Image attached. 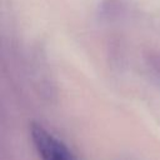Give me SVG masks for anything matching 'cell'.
<instances>
[{
  "instance_id": "obj_1",
  "label": "cell",
  "mask_w": 160,
  "mask_h": 160,
  "mask_svg": "<svg viewBox=\"0 0 160 160\" xmlns=\"http://www.w3.org/2000/svg\"><path fill=\"white\" fill-rule=\"evenodd\" d=\"M32 142L42 160H75L71 151L41 126H32Z\"/></svg>"
}]
</instances>
